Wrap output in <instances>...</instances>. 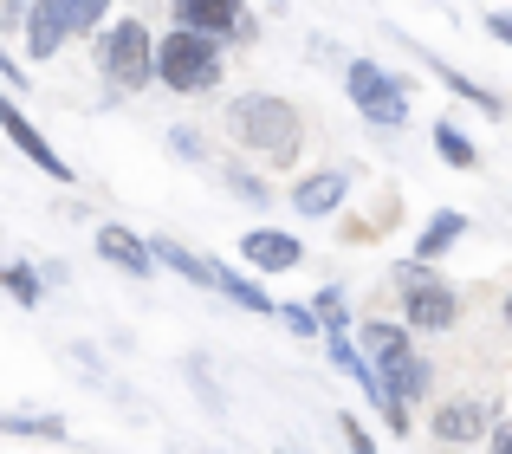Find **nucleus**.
Masks as SVG:
<instances>
[{"mask_svg": "<svg viewBox=\"0 0 512 454\" xmlns=\"http://www.w3.org/2000/svg\"><path fill=\"white\" fill-rule=\"evenodd\" d=\"M104 65H111V78H117V85H124V91L150 85V72H156L150 33H143L137 20H117V26H111V39H104Z\"/></svg>", "mask_w": 512, "mask_h": 454, "instance_id": "423d86ee", "label": "nucleus"}, {"mask_svg": "<svg viewBox=\"0 0 512 454\" xmlns=\"http://www.w3.org/2000/svg\"><path fill=\"white\" fill-rule=\"evenodd\" d=\"M156 78H163L169 91H208L214 78H221V52H214V33H169L163 46H156Z\"/></svg>", "mask_w": 512, "mask_h": 454, "instance_id": "7ed1b4c3", "label": "nucleus"}, {"mask_svg": "<svg viewBox=\"0 0 512 454\" xmlns=\"http://www.w3.org/2000/svg\"><path fill=\"white\" fill-rule=\"evenodd\" d=\"M344 435H350V454H376V442L357 429V416H344Z\"/></svg>", "mask_w": 512, "mask_h": 454, "instance_id": "aec40b11", "label": "nucleus"}, {"mask_svg": "<svg viewBox=\"0 0 512 454\" xmlns=\"http://www.w3.org/2000/svg\"><path fill=\"white\" fill-rule=\"evenodd\" d=\"M344 85H350V98H357V111L370 117V124H383V130H396L402 117H409V91L396 85V78L383 72V65H370V59H357L344 72Z\"/></svg>", "mask_w": 512, "mask_h": 454, "instance_id": "39448f33", "label": "nucleus"}, {"mask_svg": "<svg viewBox=\"0 0 512 454\" xmlns=\"http://www.w3.org/2000/svg\"><path fill=\"white\" fill-rule=\"evenodd\" d=\"M13 7H26V0H0V13H13Z\"/></svg>", "mask_w": 512, "mask_h": 454, "instance_id": "5701e85b", "label": "nucleus"}, {"mask_svg": "<svg viewBox=\"0 0 512 454\" xmlns=\"http://www.w3.org/2000/svg\"><path fill=\"white\" fill-rule=\"evenodd\" d=\"M286 325L292 331H318V312H312V305H286Z\"/></svg>", "mask_w": 512, "mask_h": 454, "instance_id": "6ab92c4d", "label": "nucleus"}, {"mask_svg": "<svg viewBox=\"0 0 512 454\" xmlns=\"http://www.w3.org/2000/svg\"><path fill=\"white\" fill-rule=\"evenodd\" d=\"M46 7L65 20V33H78V26H98V13L111 7V0H46Z\"/></svg>", "mask_w": 512, "mask_h": 454, "instance_id": "ddd939ff", "label": "nucleus"}, {"mask_svg": "<svg viewBox=\"0 0 512 454\" xmlns=\"http://www.w3.org/2000/svg\"><path fill=\"white\" fill-rule=\"evenodd\" d=\"M227 130H234L240 143H253V150H266V156L299 150V111H292L286 98H240L234 111H227Z\"/></svg>", "mask_w": 512, "mask_h": 454, "instance_id": "f03ea898", "label": "nucleus"}, {"mask_svg": "<svg viewBox=\"0 0 512 454\" xmlns=\"http://www.w3.org/2000/svg\"><path fill=\"white\" fill-rule=\"evenodd\" d=\"M175 20H182L188 33H234L240 0H175Z\"/></svg>", "mask_w": 512, "mask_h": 454, "instance_id": "9d476101", "label": "nucleus"}, {"mask_svg": "<svg viewBox=\"0 0 512 454\" xmlns=\"http://www.w3.org/2000/svg\"><path fill=\"white\" fill-rule=\"evenodd\" d=\"M493 454H512V429H493Z\"/></svg>", "mask_w": 512, "mask_h": 454, "instance_id": "4be33fe9", "label": "nucleus"}, {"mask_svg": "<svg viewBox=\"0 0 512 454\" xmlns=\"http://www.w3.org/2000/svg\"><path fill=\"white\" fill-rule=\"evenodd\" d=\"M435 150L448 156L454 169H474V143H467V137H461V130H454V124H441V130H435Z\"/></svg>", "mask_w": 512, "mask_h": 454, "instance_id": "dca6fc26", "label": "nucleus"}, {"mask_svg": "<svg viewBox=\"0 0 512 454\" xmlns=\"http://www.w3.org/2000/svg\"><path fill=\"white\" fill-rule=\"evenodd\" d=\"M318 318H325L331 331H344V292H325V299H318Z\"/></svg>", "mask_w": 512, "mask_h": 454, "instance_id": "a211bd4d", "label": "nucleus"}, {"mask_svg": "<svg viewBox=\"0 0 512 454\" xmlns=\"http://www.w3.org/2000/svg\"><path fill=\"white\" fill-rule=\"evenodd\" d=\"M98 253L111 266H124V273H137V279H150V266H156V253L143 247L130 227H98Z\"/></svg>", "mask_w": 512, "mask_h": 454, "instance_id": "1a4fd4ad", "label": "nucleus"}, {"mask_svg": "<svg viewBox=\"0 0 512 454\" xmlns=\"http://www.w3.org/2000/svg\"><path fill=\"white\" fill-rule=\"evenodd\" d=\"M363 344H370V370L389 396V429H409V403L428 390V364L409 351L396 325H363Z\"/></svg>", "mask_w": 512, "mask_h": 454, "instance_id": "f257e3e1", "label": "nucleus"}, {"mask_svg": "<svg viewBox=\"0 0 512 454\" xmlns=\"http://www.w3.org/2000/svg\"><path fill=\"white\" fill-rule=\"evenodd\" d=\"M461 215H454V208H441L435 221H428V234H422V253H441V247H454V240H461Z\"/></svg>", "mask_w": 512, "mask_h": 454, "instance_id": "4468645a", "label": "nucleus"}, {"mask_svg": "<svg viewBox=\"0 0 512 454\" xmlns=\"http://www.w3.org/2000/svg\"><path fill=\"white\" fill-rule=\"evenodd\" d=\"M350 195V176L344 169H318V176H305L299 189H292V202H299V215H331Z\"/></svg>", "mask_w": 512, "mask_h": 454, "instance_id": "6e6552de", "label": "nucleus"}, {"mask_svg": "<svg viewBox=\"0 0 512 454\" xmlns=\"http://www.w3.org/2000/svg\"><path fill=\"white\" fill-rule=\"evenodd\" d=\"M396 292H402V312H409L415 331H448L454 325V286L435 273V266H402L396 273Z\"/></svg>", "mask_w": 512, "mask_h": 454, "instance_id": "20e7f679", "label": "nucleus"}, {"mask_svg": "<svg viewBox=\"0 0 512 454\" xmlns=\"http://www.w3.org/2000/svg\"><path fill=\"white\" fill-rule=\"evenodd\" d=\"M474 429H480V409L474 403H448L435 416V435H448V442H474Z\"/></svg>", "mask_w": 512, "mask_h": 454, "instance_id": "f8f14e48", "label": "nucleus"}, {"mask_svg": "<svg viewBox=\"0 0 512 454\" xmlns=\"http://www.w3.org/2000/svg\"><path fill=\"white\" fill-rule=\"evenodd\" d=\"M240 253H247L253 266H266V273H286V266H299V240H292V234H266V227H253V234L240 240Z\"/></svg>", "mask_w": 512, "mask_h": 454, "instance_id": "9b49d317", "label": "nucleus"}, {"mask_svg": "<svg viewBox=\"0 0 512 454\" xmlns=\"http://www.w3.org/2000/svg\"><path fill=\"white\" fill-rule=\"evenodd\" d=\"M0 435H65L59 416H0Z\"/></svg>", "mask_w": 512, "mask_h": 454, "instance_id": "f3484780", "label": "nucleus"}, {"mask_svg": "<svg viewBox=\"0 0 512 454\" xmlns=\"http://www.w3.org/2000/svg\"><path fill=\"white\" fill-rule=\"evenodd\" d=\"M0 130H7V137H13V143H20V150H26V156H33V163H39V169H46V176H52V182H72V169H65V156H59V150H52V143H46V137H39V130H33V124H26V117H20V111H13V104H7V98H0Z\"/></svg>", "mask_w": 512, "mask_h": 454, "instance_id": "0eeeda50", "label": "nucleus"}, {"mask_svg": "<svg viewBox=\"0 0 512 454\" xmlns=\"http://www.w3.org/2000/svg\"><path fill=\"white\" fill-rule=\"evenodd\" d=\"M0 286H7L20 305H39V273L33 266H0Z\"/></svg>", "mask_w": 512, "mask_h": 454, "instance_id": "2eb2a0df", "label": "nucleus"}, {"mask_svg": "<svg viewBox=\"0 0 512 454\" xmlns=\"http://www.w3.org/2000/svg\"><path fill=\"white\" fill-rule=\"evenodd\" d=\"M234 195H253V202H266V189H260L253 176H240V169H234Z\"/></svg>", "mask_w": 512, "mask_h": 454, "instance_id": "412c9836", "label": "nucleus"}]
</instances>
